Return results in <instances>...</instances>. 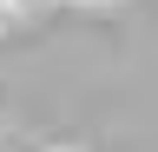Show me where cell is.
Listing matches in <instances>:
<instances>
[{"instance_id": "3", "label": "cell", "mask_w": 158, "mask_h": 152, "mask_svg": "<svg viewBox=\"0 0 158 152\" xmlns=\"http://www.w3.org/2000/svg\"><path fill=\"white\" fill-rule=\"evenodd\" d=\"M53 152H66V145H53Z\"/></svg>"}, {"instance_id": "1", "label": "cell", "mask_w": 158, "mask_h": 152, "mask_svg": "<svg viewBox=\"0 0 158 152\" xmlns=\"http://www.w3.org/2000/svg\"><path fill=\"white\" fill-rule=\"evenodd\" d=\"M7 7H13V13H20V7H40V0H7Z\"/></svg>"}, {"instance_id": "2", "label": "cell", "mask_w": 158, "mask_h": 152, "mask_svg": "<svg viewBox=\"0 0 158 152\" xmlns=\"http://www.w3.org/2000/svg\"><path fill=\"white\" fill-rule=\"evenodd\" d=\"M7 13H13V7H7V0H0V20H7Z\"/></svg>"}]
</instances>
